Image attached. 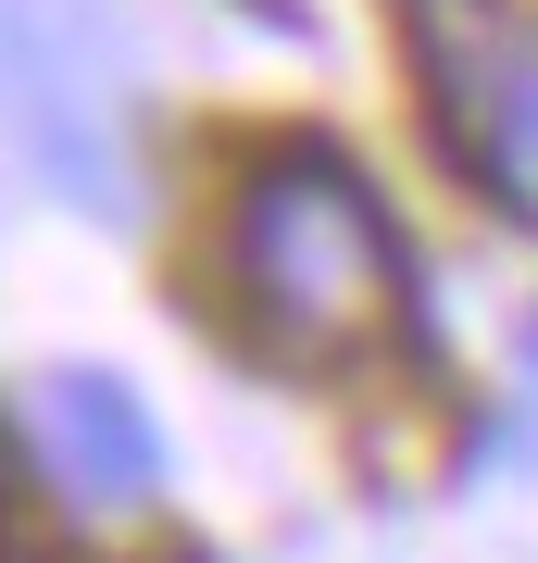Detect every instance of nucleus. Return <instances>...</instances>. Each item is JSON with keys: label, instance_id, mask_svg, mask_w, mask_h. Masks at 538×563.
<instances>
[{"label": "nucleus", "instance_id": "3", "mask_svg": "<svg viewBox=\"0 0 538 563\" xmlns=\"http://www.w3.org/2000/svg\"><path fill=\"white\" fill-rule=\"evenodd\" d=\"M51 476L76 501H151L163 488V439L125 376H51Z\"/></svg>", "mask_w": 538, "mask_h": 563}, {"label": "nucleus", "instance_id": "1", "mask_svg": "<svg viewBox=\"0 0 538 563\" xmlns=\"http://www.w3.org/2000/svg\"><path fill=\"white\" fill-rule=\"evenodd\" d=\"M213 276H226V313L251 325V351L300 363V376L363 363L400 313V239L339 151H263L226 188Z\"/></svg>", "mask_w": 538, "mask_h": 563}, {"label": "nucleus", "instance_id": "2", "mask_svg": "<svg viewBox=\"0 0 538 563\" xmlns=\"http://www.w3.org/2000/svg\"><path fill=\"white\" fill-rule=\"evenodd\" d=\"M400 38L439 151L538 225V0H400Z\"/></svg>", "mask_w": 538, "mask_h": 563}, {"label": "nucleus", "instance_id": "4", "mask_svg": "<svg viewBox=\"0 0 538 563\" xmlns=\"http://www.w3.org/2000/svg\"><path fill=\"white\" fill-rule=\"evenodd\" d=\"M0 563H63V551L39 539V526H25V539H0Z\"/></svg>", "mask_w": 538, "mask_h": 563}]
</instances>
